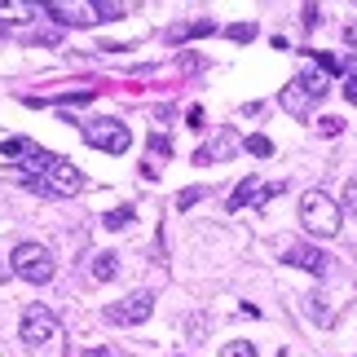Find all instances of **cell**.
I'll return each mask as SVG.
<instances>
[{"instance_id": "cb8c5ba5", "label": "cell", "mask_w": 357, "mask_h": 357, "mask_svg": "<svg viewBox=\"0 0 357 357\" xmlns=\"http://www.w3.org/2000/svg\"><path fill=\"white\" fill-rule=\"evenodd\" d=\"M225 36H229V40H238V45H243V40H252V36H256V26H252V22H238V26H229Z\"/></svg>"}, {"instance_id": "8fae6325", "label": "cell", "mask_w": 357, "mask_h": 357, "mask_svg": "<svg viewBox=\"0 0 357 357\" xmlns=\"http://www.w3.org/2000/svg\"><path fill=\"white\" fill-rule=\"evenodd\" d=\"M234 146H238V137H234V132H221V137H216L212 146H199V150H195V163H199V168H203V163L229 159V150H234Z\"/></svg>"}, {"instance_id": "83f0119b", "label": "cell", "mask_w": 357, "mask_h": 357, "mask_svg": "<svg viewBox=\"0 0 357 357\" xmlns=\"http://www.w3.org/2000/svg\"><path fill=\"white\" fill-rule=\"evenodd\" d=\"M185 119H190V128H203V106H190Z\"/></svg>"}, {"instance_id": "5bb4252c", "label": "cell", "mask_w": 357, "mask_h": 357, "mask_svg": "<svg viewBox=\"0 0 357 357\" xmlns=\"http://www.w3.org/2000/svg\"><path fill=\"white\" fill-rule=\"evenodd\" d=\"M300 84H305V89L313 93V98H318V102H322V98H326V93H331V75H322V71H318V66H309V71H300Z\"/></svg>"}, {"instance_id": "4dcf8cb0", "label": "cell", "mask_w": 357, "mask_h": 357, "mask_svg": "<svg viewBox=\"0 0 357 357\" xmlns=\"http://www.w3.org/2000/svg\"><path fill=\"white\" fill-rule=\"evenodd\" d=\"M5 31H9V22H0V36H5Z\"/></svg>"}, {"instance_id": "4fadbf2b", "label": "cell", "mask_w": 357, "mask_h": 357, "mask_svg": "<svg viewBox=\"0 0 357 357\" xmlns=\"http://www.w3.org/2000/svg\"><path fill=\"white\" fill-rule=\"evenodd\" d=\"M216 31V22L212 18H199V22H185V26H172L168 40H199V36H212Z\"/></svg>"}, {"instance_id": "603a6c76", "label": "cell", "mask_w": 357, "mask_h": 357, "mask_svg": "<svg viewBox=\"0 0 357 357\" xmlns=\"http://www.w3.org/2000/svg\"><path fill=\"white\" fill-rule=\"evenodd\" d=\"M150 155H172V142L163 132H150Z\"/></svg>"}, {"instance_id": "ba28073f", "label": "cell", "mask_w": 357, "mask_h": 357, "mask_svg": "<svg viewBox=\"0 0 357 357\" xmlns=\"http://www.w3.org/2000/svg\"><path fill=\"white\" fill-rule=\"evenodd\" d=\"M278 102H282V111H287V115H296V119H305V115L313 111V106H318V98H313V93H309L305 84H300V75H296L291 84L282 89V98H278Z\"/></svg>"}, {"instance_id": "7c38bea8", "label": "cell", "mask_w": 357, "mask_h": 357, "mask_svg": "<svg viewBox=\"0 0 357 357\" xmlns=\"http://www.w3.org/2000/svg\"><path fill=\"white\" fill-rule=\"evenodd\" d=\"M93 282H111L115 278V273H119V256L115 252H98V256H93Z\"/></svg>"}, {"instance_id": "484cf974", "label": "cell", "mask_w": 357, "mask_h": 357, "mask_svg": "<svg viewBox=\"0 0 357 357\" xmlns=\"http://www.w3.org/2000/svg\"><path fill=\"white\" fill-rule=\"evenodd\" d=\"M344 212H353V216H357V181H349V185H344Z\"/></svg>"}, {"instance_id": "5b68a950", "label": "cell", "mask_w": 357, "mask_h": 357, "mask_svg": "<svg viewBox=\"0 0 357 357\" xmlns=\"http://www.w3.org/2000/svg\"><path fill=\"white\" fill-rule=\"evenodd\" d=\"M84 190V172L75 168L71 159H53L49 172L40 176V195H53V199H71Z\"/></svg>"}, {"instance_id": "4316f807", "label": "cell", "mask_w": 357, "mask_h": 357, "mask_svg": "<svg viewBox=\"0 0 357 357\" xmlns=\"http://www.w3.org/2000/svg\"><path fill=\"white\" fill-rule=\"evenodd\" d=\"M322 18H318V5H305V26H309V31H313V26H318Z\"/></svg>"}, {"instance_id": "ac0fdd59", "label": "cell", "mask_w": 357, "mask_h": 357, "mask_svg": "<svg viewBox=\"0 0 357 357\" xmlns=\"http://www.w3.org/2000/svg\"><path fill=\"white\" fill-rule=\"evenodd\" d=\"M102 225H106V229H123V225H132V208H115V212H106V216H102Z\"/></svg>"}, {"instance_id": "8992f818", "label": "cell", "mask_w": 357, "mask_h": 357, "mask_svg": "<svg viewBox=\"0 0 357 357\" xmlns=\"http://www.w3.org/2000/svg\"><path fill=\"white\" fill-rule=\"evenodd\" d=\"M150 313H155V296L150 291H132V296H123L119 305L106 309V322H119V326H142Z\"/></svg>"}, {"instance_id": "7a4b0ae2", "label": "cell", "mask_w": 357, "mask_h": 357, "mask_svg": "<svg viewBox=\"0 0 357 357\" xmlns=\"http://www.w3.org/2000/svg\"><path fill=\"white\" fill-rule=\"evenodd\" d=\"M9 265H13V273H18L22 282H31V287H45L53 278V269H58V265H53V252L45 243H18Z\"/></svg>"}, {"instance_id": "9c48e42d", "label": "cell", "mask_w": 357, "mask_h": 357, "mask_svg": "<svg viewBox=\"0 0 357 357\" xmlns=\"http://www.w3.org/2000/svg\"><path fill=\"white\" fill-rule=\"evenodd\" d=\"M45 13L49 18H58V22H66V26H89V22H98V9L93 5H45Z\"/></svg>"}, {"instance_id": "52a82bcc", "label": "cell", "mask_w": 357, "mask_h": 357, "mask_svg": "<svg viewBox=\"0 0 357 357\" xmlns=\"http://www.w3.org/2000/svg\"><path fill=\"white\" fill-rule=\"evenodd\" d=\"M282 260L291 269H305V273H313V278H326L331 273V256L326 252H318V247H309V243H296V247H287L282 252Z\"/></svg>"}, {"instance_id": "30bf717a", "label": "cell", "mask_w": 357, "mask_h": 357, "mask_svg": "<svg viewBox=\"0 0 357 357\" xmlns=\"http://www.w3.org/2000/svg\"><path fill=\"white\" fill-rule=\"evenodd\" d=\"M260 199H269V185H260V176H247V181H238V190L229 195L225 208L238 212V208H247V203H260Z\"/></svg>"}, {"instance_id": "3957f363", "label": "cell", "mask_w": 357, "mask_h": 357, "mask_svg": "<svg viewBox=\"0 0 357 357\" xmlns=\"http://www.w3.org/2000/svg\"><path fill=\"white\" fill-rule=\"evenodd\" d=\"M22 344L31 349V353H40V349H49V344H58V335H62V322L53 318V313L45 309V305H26L22 309Z\"/></svg>"}, {"instance_id": "e0dca14e", "label": "cell", "mask_w": 357, "mask_h": 357, "mask_svg": "<svg viewBox=\"0 0 357 357\" xmlns=\"http://www.w3.org/2000/svg\"><path fill=\"white\" fill-rule=\"evenodd\" d=\"M243 150H247V155H256V159H269L273 155V142H269V137H260V132H252L243 142Z\"/></svg>"}, {"instance_id": "6da1fadb", "label": "cell", "mask_w": 357, "mask_h": 357, "mask_svg": "<svg viewBox=\"0 0 357 357\" xmlns=\"http://www.w3.org/2000/svg\"><path fill=\"white\" fill-rule=\"evenodd\" d=\"M300 225H305L313 238H335L340 225H344V208H340L326 190H309V195L300 199Z\"/></svg>"}, {"instance_id": "7402d4cb", "label": "cell", "mask_w": 357, "mask_h": 357, "mask_svg": "<svg viewBox=\"0 0 357 357\" xmlns=\"http://www.w3.org/2000/svg\"><path fill=\"white\" fill-rule=\"evenodd\" d=\"M93 9H98V22L102 18H123V5H111V0H98Z\"/></svg>"}, {"instance_id": "d4e9b609", "label": "cell", "mask_w": 357, "mask_h": 357, "mask_svg": "<svg viewBox=\"0 0 357 357\" xmlns=\"http://www.w3.org/2000/svg\"><path fill=\"white\" fill-rule=\"evenodd\" d=\"M344 98L357 106V62H349V79H344Z\"/></svg>"}, {"instance_id": "2e32d148", "label": "cell", "mask_w": 357, "mask_h": 357, "mask_svg": "<svg viewBox=\"0 0 357 357\" xmlns=\"http://www.w3.org/2000/svg\"><path fill=\"white\" fill-rule=\"evenodd\" d=\"M309 313H313V322H318V326H331V322H335V309L326 305V296H322V291H313V296H309Z\"/></svg>"}, {"instance_id": "d6986e66", "label": "cell", "mask_w": 357, "mask_h": 357, "mask_svg": "<svg viewBox=\"0 0 357 357\" xmlns=\"http://www.w3.org/2000/svg\"><path fill=\"white\" fill-rule=\"evenodd\" d=\"M221 357H256V344L252 340H229V344L221 349Z\"/></svg>"}, {"instance_id": "f1b7e54d", "label": "cell", "mask_w": 357, "mask_h": 357, "mask_svg": "<svg viewBox=\"0 0 357 357\" xmlns=\"http://www.w3.org/2000/svg\"><path fill=\"white\" fill-rule=\"evenodd\" d=\"M344 45H349V49H357V22H349V26H344Z\"/></svg>"}, {"instance_id": "277c9868", "label": "cell", "mask_w": 357, "mask_h": 357, "mask_svg": "<svg viewBox=\"0 0 357 357\" xmlns=\"http://www.w3.org/2000/svg\"><path fill=\"white\" fill-rule=\"evenodd\" d=\"M79 132H84V142L93 150H106V155H123L132 146L128 123H119V119H89V123H79Z\"/></svg>"}, {"instance_id": "ffe728a7", "label": "cell", "mask_w": 357, "mask_h": 357, "mask_svg": "<svg viewBox=\"0 0 357 357\" xmlns=\"http://www.w3.org/2000/svg\"><path fill=\"white\" fill-rule=\"evenodd\" d=\"M318 132L322 137H340V132H344V119H340V115H322L318 119Z\"/></svg>"}, {"instance_id": "9a60e30c", "label": "cell", "mask_w": 357, "mask_h": 357, "mask_svg": "<svg viewBox=\"0 0 357 357\" xmlns=\"http://www.w3.org/2000/svg\"><path fill=\"white\" fill-rule=\"evenodd\" d=\"M36 150H40V146H31L26 137H9V142L0 146V155H5V159H13V163H26V159L36 155Z\"/></svg>"}, {"instance_id": "44dd1931", "label": "cell", "mask_w": 357, "mask_h": 357, "mask_svg": "<svg viewBox=\"0 0 357 357\" xmlns=\"http://www.w3.org/2000/svg\"><path fill=\"white\" fill-rule=\"evenodd\" d=\"M203 195H208V190H199V185H190V190H181V195H176V208H181V212H185V208H195V203H199Z\"/></svg>"}, {"instance_id": "f546056e", "label": "cell", "mask_w": 357, "mask_h": 357, "mask_svg": "<svg viewBox=\"0 0 357 357\" xmlns=\"http://www.w3.org/2000/svg\"><path fill=\"white\" fill-rule=\"evenodd\" d=\"M79 357H111V349H89V353H79Z\"/></svg>"}]
</instances>
